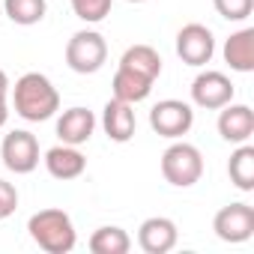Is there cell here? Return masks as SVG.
Here are the masks:
<instances>
[{
    "mask_svg": "<svg viewBox=\"0 0 254 254\" xmlns=\"http://www.w3.org/2000/svg\"><path fill=\"white\" fill-rule=\"evenodd\" d=\"M15 114L27 123H45L60 111V93L42 72H27L12 87Z\"/></svg>",
    "mask_w": 254,
    "mask_h": 254,
    "instance_id": "obj_1",
    "label": "cell"
},
{
    "mask_svg": "<svg viewBox=\"0 0 254 254\" xmlns=\"http://www.w3.org/2000/svg\"><path fill=\"white\" fill-rule=\"evenodd\" d=\"M27 230H30V239L48 251V254H69L78 242V233H75V224L69 218V212L63 209H39L30 215L27 221Z\"/></svg>",
    "mask_w": 254,
    "mask_h": 254,
    "instance_id": "obj_2",
    "label": "cell"
},
{
    "mask_svg": "<svg viewBox=\"0 0 254 254\" xmlns=\"http://www.w3.org/2000/svg\"><path fill=\"white\" fill-rule=\"evenodd\" d=\"M162 177L177 186V189H189L203 177V156L194 144H171L162 153Z\"/></svg>",
    "mask_w": 254,
    "mask_h": 254,
    "instance_id": "obj_3",
    "label": "cell"
},
{
    "mask_svg": "<svg viewBox=\"0 0 254 254\" xmlns=\"http://www.w3.org/2000/svg\"><path fill=\"white\" fill-rule=\"evenodd\" d=\"M108 60V42L96 30H78L66 42V66L78 75H93Z\"/></svg>",
    "mask_w": 254,
    "mask_h": 254,
    "instance_id": "obj_4",
    "label": "cell"
},
{
    "mask_svg": "<svg viewBox=\"0 0 254 254\" xmlns=\"http://www.w3.org/2000/svg\"><path fill=\"white\" fill-rule=\"evenodd\" d=\"M150 126H153V132L162 135V138H183V135H189V129L194 126V111H191L189 102L165 99V102L153 105Z\"/></svg>",
    "mask_w": 254,
    "mask_h": 254,
    "instance_id": "obj_5",
    "label": "cell"
},
{
    "mask_svg": "<svg viewBox=\"0 0 254 254\" xmlns=\"http://www.w3.org/2000/svg\"><path fill=\"white\" fill-rule=\"evenodd\" d=\"M0 159H3V165L12 174L36 171V165H39V141H36V135H30L24 129L9 132L3 138V144H0Z\"/></svg>",
    "mask_w": 254,
    "mask_h": 254,
    "instance_id": "obj_6",
    "label": "cell"
},
{
    "mask_svg": "<svg viewBox=\"0 0 254 254\" xmlns=\"http://www.w3.org/2000/svg\"><path fill=\"white\" fill-rule=\"evenodd\" d=\"M191 102L206 111H218L227 102H233V84L224 72L206 69L191 81Z\"/></svg>",
    "mask_w": 254,
    "mask_h": 254,
    "instance_id": "obj_7",
    "label": "cell"
},
{
    "mask_svg": "<svg viewBox=\"0 0 254 254\" xmlns=\"http://www.w3.org/2000/svg\"><path fill=\"white\" fill-rule=\"evenodd\" d=\"M212 230L221 242H245L254 233V209L248 203H227L215 212Z\"/></svg>",
    "mask_w": 254,
    "mask_h": 254,
    "instance_id": "obj_8",
    "label": "cell"
},
{
    "mask_svg": "<svg viewBox=\"0 0 254 254\" xmlns=\"http://www.w3.org/2000/svg\"><path fill=\"white\" fill-rule=\"evenodd\" d=\"M177 54L189 66H206L215 54V36L203 24H186L177 33Z\"/></svg>",
    "mask_w": 254,
    "mask_h": 254,
    "instance_id": "obj_9",
    "label": "cell"
},
{
    "mask_svg": "<svg viewBox=\"0 0 254 254\" xmlns=\"http://www.w3.org/2000/svg\"><path fill=\"white\" fill-rule=\"evenodd\" d=\"M218 135L227 144H245L254 135V111L248 105H224L218 108Z\"/></svg>",
    "mask_w": 254,
    "mask_h": 254,
    "instance_id": "obj_10",
    "label": "cell"
},
{
    "mask_svg": "<svg viewBox=\"0 0 254 254\" xmlns=\"http://www.w3.org/2000/svg\"><path fill=\"white\" fill-rule=\"evenodd\" d=\"M177 239H180L177 224L165 215H153L138 227V245L147 254H168L177 245Z\"/></svg>",
    "mask_w": 254,
    "mask_h": 254,
    "instance_id": "obj_11",
    "label": "cell"
},
{
    "mask_svg": "<svg viewBox=\"0 0 254 254\" xmlns=\"http://www.w3.org/2000/svg\"><path fill=\"white\" fill-rule=\"evenodd\" d=\"M102 126H105V135L117 144H126L132 141L135 129H138V120H135V111L129 102L123 99H111L102 111Z\"/></svg>",
    "mask_w": 254,
    "mask_h": 254,
    "instance_id": "obj_12",
    "label": "cell"
},
{
    "mask_svg": "<svg viewBox=\"0 0 254 254\" xmlns=\"http://www.w3.org/2000/svg\"><path fill=\"white\" fill-rule=\"evenodd\" d=\"M93 129H96V117H93V111H87V108H69V111H63L60 120H57V135H60V141L69 144V147L87 144V141L93 138Z\"/></svg>",
    "mask_w": 254,
    "mask_h": 254,
    "instance_id": "obj_13",
    "label": "cell"
},
{
    "mask_svg": "<svg viewBox=\"0 0 254 254\" xmlns=\"http://www.w3.org/2000/svg\"><path fill=\"white\" fill-rule=\"evenodd\" d=\"M45 168L54 180H78L87 168V159L78 153V147H69V144H60V147H51L45 153Z\"/></svg>",
    "mask_w": 254,
    "mask_h": 254,
    "instance_id": "obj_14",
    "label": "cell"
},
{
    "mask_svg": "<svg viewBox=\"0 0 254 254\" xmlns=\"http://www.w3.org/2000/svg\"><path fill=\"white\" fill-rule=\"evenodd\" d=\"M224 63L233 69V72H254V30L251 27H242L236 33L227 36L224 42Z\"/></svg>",
    "mask_w": 254,
    "mask_h": 254,
    "instance_id": "obj_15",
    "label": "cell"
},
{
    "mask_svg": "<svg viewBox=\"0 0 254 254\" xmlns=\"http://www.w3.org/2000/svg\"><path fill=\"white\" fill-rule=\"evenodd\" d=\"M120 66L123 69H129V72H138L150 81H156L162 75V57L153 45H132V48H126V54L120 57Z\"/></svg>",
    "mask_w": 254,
    "mask_h": 254,
    "instance_id": "obj_16",
    "label": "cell"
},
{
    "mask_svg": "<svg viewBox=\"0 0 254 254\" xmlns=\"http://www.w3.org/2000/svg\"><path fill=\"white\" fill-rule=\"evenodd\" d=\"M153 84L156 81H150V78H144L138 72H129V69L120 66L111 87H114V99H123V102H129V105H138V102H144L150 96Z\"/></svg>",
    "mask_w": 254,
    "mask_h": 254,
    "instance_id": "obj_17",
    "label": "cell"
},
{
    "mask_svg": "<svg viewBox=\"0 0 254 254\" xmlns=\"http://www.w3.org/2000/svg\"><path fill=\"white\" fill-rule=\"evenodd\" d=\"M227 174H230V183L239 191H251L254 189V147L239 144V150L227 162Z\"/></svg>",
    "mask_w": 254,
    "mask_h": 254,
    "instance_id": "obj_18",
    "label": "cell"
},
{
    "mask_svg": "<svg viewBox=\"0 0 254 254\" xmlns=\"http://www.w3.org/2000/svg\"><path fill=\"white\" fill-rule=\"evenodd\" d=\"M132 248V239L123 227H99L93 236H90V251L93 254H129Z\"/></svg>",
    "mask_w": 254,
    "mask_h": 254,
    "instance_id": "obj_19",
    "label": "cell"
},
{
    "mask_svg": "<svg viewBox=\"0 0 254 254\" xmlns=\"http://www.w3.org/2000/svg\"><path fill=\"white\" fill-rule=\"evenodd\" d=\"M3 9L6 15L21 24V27H30V24H39L48 12V3L45 0H3Z\"/></svg>",
    "mask_w": 254,
    "mask_h": 254,
    "instance_id": "obj_20",
    "label": "cell"
},
{
    "mask_svg": "<svg viewBox=\"0 0 254 254\" xmlns=\"http://www.w3.org/2000/svg\"><path fill=\"white\" fill-rule=\"evenodd\" d=\"M75 15L87 24H99L108 12H111V0H69Z\"/></svg>",
    "mask_w": 254,
    "mask_h": 254,
    "instance_id": "obj_21",
    "label": "cell"
},
{
    "mask_svg": "<svg viewBox=\"0 0 254 254\" xmlns=\"http://www.w3.org/2000/svg\"><path fill=\"white\" fill-rule=\"evenodd\" d=\"M212 6L227 21H245L254 12V0H212Z\"/></svg>",
    "mask_w": 254,
    "mask_h": 254,
    "instance_id": "obj_22",
    "label": "cell"
},
{
    "mask_svg": "<svg viewBox=\"0 0 254 254\" xmlns=\"http://www.w3.org/2000/svg\"><path fill=\"white\" fill-rule=\"evenodd\" d=\"M15 209H18V191H15V186L6 183V180H0V221L9 218Z\"/></svg>",
    "mask_w": 254,
    "mask_h": 254,
    "instance_id": "obj_23",
    "label": "cell"
},
{
    "mask_svg": "<svg viewBox=\"0 0 254 254\" xmlns=\"http://www.w3.org/2000/svg\"><path fill=\"white\" fill-rule=\"evenodd\" d=\"M6 120H9V105H6V96H0V129L6 126Z\"/></svg>",
    "mask_w": 254,
    "mask_h": 254,
    "instance_id": "obj_24",
    "label": "cell"
},
{
    "mask_svg": "<svg viewBox=\"0 0 254 254\" xmlns=\"http://www.w3.org/2000/svg\"><path fill=\"white\" fill-rule=\"evenodd\" d=\"M9 93V78H6V72L0 69V96H6Z\"/></svg>",
    "mask_w": 254,
    "mask_h": 254,
    "instance_id": "obj_25",
    "label": "cell"
},
{
    "mask_svg": "<svg viewBox=\"0 0 254 254\" xmlns=\"http://www.w3.org/2000/svg\"><path fill=\"white\" fill-rule=\"evenodd\" d=\"M129 3H144V0H129Z\"/></svg>",
    "mask_w": 254,
    "mask_h": 254,
    "instance_id": "obj_26",
    "label": "cell"
}]
</instances>
